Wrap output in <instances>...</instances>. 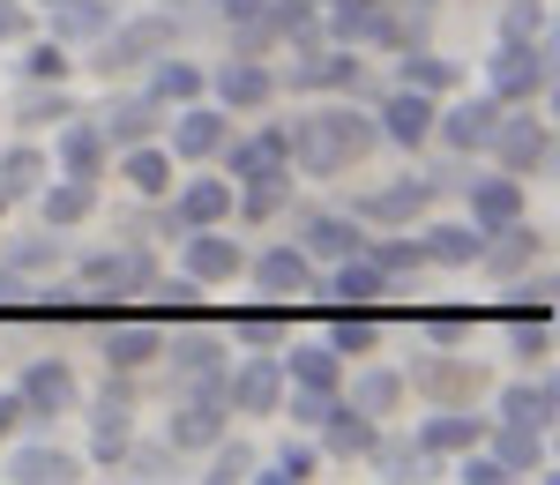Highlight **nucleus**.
I'll return each mask as SVG.
<instances>
[{
    "label": "nucleus",
    "instance_id": "61",
    "mask_svg": "<svg viewBox=\"0 0 560 485\" xmlns=\"http://www.w3.org/2000/svg\"><path fill=\"white\" fill-rule=\"evenodd\" d=\"M23 31V0H0V38H15Z\"/></svg>",
    "mask_w": 560,
    "mask_h": 485
},
{
    "label": "nucleus",
    "instance_id": "58",
    "mask_svg": "<svg viewBox=\"0 0 560 485\" xmlns=\"http://www.w3.org/2000/svg\"><path fill=\"white\" fill-rule=\"evenodd\" d=\"M464 329H471V314H456V307H448V314H433V336H441V344H456Z\"/></svg>",
    "mask_w": 560,
    "mask_h": 485
},
{
    "label": "nucleus",
    "instance_id": "54",
    "mask_svg": "<svg viewBox=\"0 0 560 485\" xmlns=\"http://www.w3.org/2000/svg\"><path fill=\"white\" fill-rule=\"evenodd\" d=\"M329 403H337V389H292V426H322Z\"/></svg>",
    "mask_w": 560,
    "mask_h": 485
},
{
    "label": "nucleus",
    "instance_id": "62",
    "mask_svg": "<svg viewBox=\"0 0 560 485\" xmlns=\"http://www.w3.org/2000/svg\"><path fill=\"white\" fill-rule=\"evenodd\" d=\"M0 210H8V194H0Z\"/></svg>",
    "mask_w": 560,
    "mask_h": 485
},
{
    "label": "nucleus",
    "instance_id": "49",
    "mask_svg": "<svg viewBox=\"0 0 560 485\" xmlns=\"http://www.w3.org/2000/svg\"><path fill=\"white\" fill-rule=\"evenodd\" d=\"M509 352L516 358H546L553 352V321H509Z\"/></svg>",
    "mask_w": 560,
    "mask_h": 485
},
{
    "label": "nucleus",
    "instance_id": "53",
    "mask_svg": "<svg viewBox=\"0 0 560 485\" xmlns=\"http://www.w3.org/2000/svg\"><path fill=\"white\" fill-rule=\"evenodd\" d=\"M366 456L382 463V478H419V471H411V463H419V448H404V441H374Z\"/></svg>",
    "mask_w": 560,
    "mask_h": 485
},
{
    "label": "nucleus",
    "instance_id": "14",
    "mask_svg": "<svg viewBox=\"0 0 560 485\" xmlns=\"http://www.w3.org/2000/svg\"><path fill=\"white\" fill-rule=\"evenodd\" d=\"M105 165H113V142L90 128V120H60V179H83V187H97L105 179Z\"/></svg>",
    "mask_w": 560,
    "mask_h": 485
},
{
    "label": "nucleus",
    "instance_id": "43",
    "mask_svg": "<svg viewBox=\"0 0 560 485\" xmlns=\"http://www.w3.org/2000/svg\"><path fill=\"white\" fill-rule=\"evenodd\" d=\"M255 478H261V485H300V478H314V448H277Z\"/></svg>",
    "mask_w": 560,
    "mask_h": 485
},
{
    "label": "nucleus",
    "instance_id": "30",
    "mask_svg": "<svg viewBox=\"0 0 560 485\" xmlns=\"http://www.w3.org/2000/svg\"><path fill=\"white\" fill-rule=\"evenodd\" d=\"M553 403H560L553 381H516V389L501 397V418H509V426H538V434H546V426H553Z\"/></svg>",
    "mask_w": 560,
    "mask_h": 485
},
{
    "label": "nucleus",
    "instance_id": "18",
    "mask_svg": "<svg viewBox=\"0 0 560 485\" xmlns=\"http://www.w3.org/2000/svg\"><path fill=\"white\" fill-rule=\"evenodd\" d=\"M255 284L269 292V299H314V262H306V247H269L255 262Z\"/></svg>",
    "mask_w": 560,
    "mask_h": 485
},
{
    "label": "nucleus",
    "instance_id": "2",
    "mask_svg": "<svg viewBox=\"0 0 560 485\" xmlns=\"http://www.w3.org/2000/svg\"><path fill=\"white\" fill-rule=\"evenodd\" d=\"M486 90L501 105H530L553 90V38H501L486 52Z\"/></svg>",
    "mask_w": 560,
    "mask_h": 485
},
{
    "label": "nucleus",
    "instance_id": "26",
    "mask_svg": "<svg viewBox=\"0 0 560 485\" xmlns=\"http://www.w3.org/2000/svg\"><path fill=\"white\" fill-rule=\"evenodd\" d=\"M306 262H345V255H359V247H366V232H359V224L351 217H306Z\"/></svg>",
    "mask_w": 560,
    "mask_h": 485
},
{
    "label": "nucleus",
    "instance_id": "19",
    "mask_svg": "<svg viewBox=\"0 0 560 485\" xmlns=\"http://www.w3.org/2000/svg\"><path fill=\"white\" fill-rule=\"evenodd\" d=\"M374 128H382L388 142H404V150H419V142L433 134V97L396 83V97H382V120H374Z\"/></svg>",
    "mask_w": 560,
    "mask_h": 485
},
{
    "label": "nucleus",
    "instance_id": "48",
    "mask_svg": "<svg viewBox=\"0 0 560 485\" xmlns=\"http://www.w3.org/2000/svg\"><path fill=\"white\" fill-rule=\"evenodd\" d=\"M284 194H292V173H284V179H255V187L240 194V210H247V217H277Z\"/></svg>",
    "mask_w": 560,
    "mask_h": 485
},
{
    "label": "nucleus",
    "instance_id": "1",
    "mask_svg": "<svg viewBox=\"0 0 560 485\" xmlns=\"http://www.w3.org/2000/svg\"><path fill=\"white\" fill-rule=\"evenodd\" d=\"M374 142H382L374 113H306V120H292V128H284L292 165H300V173H314V179L351 173V165H359Z\"/></svg>",
    "mask_w": 560,
    "mask_h": 485
},
{
    "label": "nucleus",
    "instance_id": "15",
    "mask_svg": "<svg viewBox=\"0 0 560 485\" xmlns=\"http://www.w3.org/2000/svg\"><path fill=\"white\" fill-rule=\"evenodd\" d=\"M240 269H247V255H240L232 232H217V224L187 232V276H195V284H232Z\"/></svg>",
    "mask_w": 560,
    "mask_h": 485
},
{
    "label": "nucleus",
    "instance_id": "55",
    "mask_svg": "<svg viewBox=\"0 0 560 485\" xmlns=\"http://www.w3.org/2000/svg\"><path fill=\"white\" fill-rule=\"evenodd\" d=\"M456 478H464V485H509V471H501V456H478V448H464Z\"/></svg>",
    "mask_w": 560,
    "mask_h": 485
},
{
    "label": "nucleus",
    "instance_id": "37",
    "mask_svg": "<svg viewBox=\"0 0 560 485\" xmlns=\"http://www.w3.org/2000/svg\"><path fill=\"white\" fill-rule=\"evenodd\" d=\"M396 403H404V374H388V366H374V374L351 381V411H366V418H382Z\"/></svg>",
    "mask_w": 560,
    "mask_h": 485
},
{
    "label": "nucleus",
    "instance_id": "56",
    "mask_svg": "<svg viewBox=\"0 0 560 485\" xmlns=\"http://www.w3.org/2000/svg\"><path fill=\"white\" fill-rule=\"evenodd\" d=\"M195 299H202V284H195V276H179V284L158 292V314H195Z\"/></svg>",
    "mask_w": 560,
    "mask_h": 485
},
{
    "label": "nucleus",
    "instance_id": "12",
    "mask_svg": "<svg viewBox=\"0 0 560 485\" xmlns=\"http://www.w3.org/2000/svg\"><path fill=\"white\" fill-rule=\"evenodd\" d=\"M269 97H277V75L261 68L255 52H232V60L217 68V105H224V113H261Z\"/></svg>",
    "mask_w": 560,
    "mask_h": 485
},
{
    "label": "nucleus",
    "instance_id": "45",
    "mask_svg": "<svg viewBox=\"0 0 560 485\" xmlns=\"http://www.w3.org/2000/svg\"><path fill=\"white\" fill-rule=\"evenodd\" d=\"M23 75H31V83H60V75H68V45L60 38L31 45V52H23Z\"/></svg>",
    "mask_w": 560,
    "mask_h": 485
},
{
    "label": "nucleus",
    "instance_id": "51",
    "mask_svg": "<svg viewBox=\"0 0 560 485\" xmlns=\"http://www.w3.org/2000/svg\"><path fill=\"white\" fill-rule=\"evenodd\" d=\"M501 38H546V0H516L501 15Z\"/></svg>",
    "mask_w": 560,
    "mask_h": 485
},
{
    "label": "nucleus",
    "instance_id": "60",
    "mask_svg": "<svg viewBox=\"0 0 560 485\" xmlns=\"http://www.w3.org/2000/svg\"><path fill=\"white\" fill-rule=\"evenodd\" d=\"M15 426H23V397H0V441H8Z\"/></svg>",
    "mask_w": 560,
    "mask_h": 485
},
{
    "label": "nucleus",
    "instance_id": "40",
    "mask_svg": "<svg viewBox=\"0 0 560 485\" xmlns=\"http://www.w3.org/2000/svg\"><path fill=\"white\" fill-rule=\"evenodd\" d=\"M68 113H83V105H75V97H68V90L52 83V90H31V97H23V105H15V120H23V128H60V120H68Z\"/></svg>",
    "mask_w": 560,
    "mask_h": 485
},
{
    "label": "nucleus",
    "instance_id": "23",
    "mask_svg": "<svg viewBox=\"0 0 560 485\" xmlns=\"http://www.w3.org/2000/svg\"><path fill=\"white\" fill-rule=\"evenodd\" d=\"M478 247H486V232L478 224H427V239H419V255L441 269H471Z\"/></svg>",
    "mask_w": 560,
    "mask_h": 485
},
{
    "label": "nucleus",
    "instance_id": "39",
    "mask_svg": "<svg viewBox=\"0 0 560 485\" xmlns=\"http://www.w3.org/2000/svg\"><path fill=\"white\" fill-rule=\"evenodd\" d=\"M374 336H382V321H374L366 307H345V314H337V329H329V352L359 358V352H374Z\"/></svg>",
    "mask_w": 560,
    "mask_h": 485
},
{
    "label": "nucleus",
    "instance_id": "46",
    "mask_svg": "<svg viewBox=\"0 0 560 485\" xmlns=\"http://www.w3.org/2000/svg\"><path fill=\"white\" fill-rule=\"evenodd\" d=\"M314 83H329V90H359V83H366V68H359V52H322V60H314Z\"/></svg>",
    "mask_w": 560,
    "mask_h": 485
},
{
    "label": "nucleus",
    "instance_id": "31",
    "mask_svg": "<svg viewBox=\"0 0 560 485\" xmlns=\"http://www.w3.org/2000/svg\"><path fill=\"white\" fill-rule=\"evenodd\" d=\"M277 366H284V389H337V374H345V358L329 344H306V352L277 358Z\"/></svg>",
    "mask_w": 560,
    "mask_h": 485
},
{
    "label": "nucleus",
    "instance_id": "52",
    "mask_svg": "<svg viewBox=\"0 0 560 485\" xmlns=\"http://www.w3.org/2000/svg\"><path fill=\"white\" fill-rule=\"evenodd\" d=\"M366 255H374L388 276H411V269L427 262V255H419V239H388V247H366Z\"/></svg>",
    "mask_w": 560,
    "mask_h": 485
},
{
    "label": "nucleus",
    "instance_id": "59",
    "mask_svg": "<svg viewBox=\"0 0 560 485\" xmlns=\"http://www.w3.org/2000/svg\"><path fill=\"white\" fill-rule=\"evenodd\" d=\"M23 307V269H0V314Z\"/></svg>",
    "mask_w": 560,
    "mask_h": 485
},
{
    "label": "nucleus",
    "instance_id": "5",
    "mask_svg": "<svg viewBox=\"0 0 560 485\" xmlns=\"http://www.w3.org/2000/svg\"><path fill=\"white\" fill-rule=\"evenodd\" d=\"M493 150H501V173H546L553 165V128L546 120H530V113H501V128H493Z\"/></svg>",
    "mask_w": 560,
    "mask_h": 485
},
{
    "label": "nucleus",
    "instance_id": "38",
    "mask_svg": "<svg viewBox=\"0 0 560 485\" xmlns=\"http://www.w3.org/2000/svg\"><path fill=\"white\" fill-rule=\"evenodd\" d=\"M322 426H329V448H337V456H366V448H374V418L351 411V403H329Z\"/></svg>",
    "mask_w": 560,
    "mask_h": 485
},
{
    "label": "nucleus",
    "instance_id": "10",
    "mask_svg": "<svg viewBox=\"0 0 560 485\" xmlns=\"http://www.w3.org/2000/svg\"><path fill=\"white\" fill-rule=\"evenodd\" d=\"M388 284H396V276H388V269L359 247V255H345V262H337V276H329V284H314V292H322V299H337V307H382Z\"/></svg>",
    "mask_w": 560,
    "mask_h": 485
},
{
    "label": "nucleus",
    "instance_id": "8",
    "mask_svg": "<svg viewBox=\"0 0 560 485\" xmlns=\"http://www.w3.org/2000/svg\"><path fill=\"white\" fill-rule=\"evenodd\" d=\"M15 397H23V418H60V411H75V366H68V358H31Z\"/></svg>",
    "mask_w": 560,
    "mask_h": 485
},
{
    "label": "nucleus",
    "instance_id": "6",
    "mask_svg": "<svg viewBox=\"0 0 560 485\" xmlns=\"http://www.w3.org/2000/svg\"><path fill=\"white\" fill-rule=\"evenodd\" d=\"M501 97L486 90V97H471V105H448V113H433V128H441V142L456 150V157H478V150H493V128H501Z\"/></svg>",
    "mask_w": 560,
    "mask_h": 485
},
{
    "label": "nucleus",
    "instance_id": "28",
    "mask_svg": "<svg viewBox=\"0 0 560 485\" xmlns=\"http://www.w3.org/2000/svg\"><path fill=\"white\" fill-rule=\"evenodd\" d=\"M8 478L15 485H68L75 478V456H68V448H15V456H8Z\"/></svg>",
    "mask_w": 560,
    "mask_h": 485
},
{
    "label": "nucleus",
    "instance_id": "34",
    "mask_svg": "<svg viewBox=\"0 0 560 485\" xmlns=\"http://www.w3.org/2000/svg\"><path fill=\"white\" fill-rule=\"evenodd\" d=\"M38 210H45V232H75V224L90 217V187H83V179L38 187Z\"/></svg>",
    "mask_w": 560,
    "mask_h": 485
},
{
    "label": "nucleus",
    "instance_id": "50",
    "mask_svg": "<svg viewBox=\"0 0 560 485\" xmlns=\"http://www.w3.org/2000/svg\"><path fill=\"white\" fill-rule=\"evenodd\" d=\"M60 262V232H52V239H15V247H8V269H23V276H31V269H52Z\"/></svg>",
    "mask_w": 560,
    "mask_h": 485
},
{
    "label": "nucleus",
    "instance_id": "41",
    "mask_svg": "<svg viewBox=\"0 0 560 485\" xmlns=\"http://www.w3.org/2000/svg\"><path fill=\"white\" fill-rule=\"evenodd\" d=\"M538 463H546V434H538V426H509V434H501V471L523 478V471H538Z\"/></svg>",
    "mask_w": 560,
    "mask_h": 485
},
{
    "label": "nucleus",
    "instance_id": "35",
    "mask_svg": "<svg viewBox=\"0 0 560 485\" xmlns=\"http://www.w3.org/2000/svg\"><path fill=\"white\" fill-rule=\"evenodd\" d=\"M165 352H173V374H179V381H195V374H217V366H224V336L195 329V336H173Z\"/></svg>",
    "mask_w": 560,
    "mask_h": 485
},
{
    "label": "nucleus",
    "instance_id": "11",
    "mask_svg": "<svg viewBox=\"0 0 560 485\" xmlns=\"http://www.w3.org/2000/svg\"><path fill=\"white\" fill-rule=\"evenodd\" d=\"M232 217V179H187V187H179V202L173 210H165V232H179V239H187V232H202V224H224Z\"/></svg>",
    "mask_w": 560,
    "mask_h": 485
},
{
    "label": "nucleus",
    "instance_id": "22",
    "mask_svg": "<svg viewBox=\"0 0 560 485\" xmlns=\"http://www.w3.org/2000/svg\"><path fill=\"white\" fill-rule=\"evenodd\" d=\"M83 284L90 292H150V284H158V276H150V255H90L83 262Z\"/></svg>",
    "mask_w": 560,
    "mask_h": 485
},
{
    "label": "nucleus",
    "instance_id": "21",
    "mask_svg": "<svg viewBox=\"0 0 560 485\" xmlns=\"http://www.w3.org/2000/svg\"><path fill=\"white\" fill-rule=\"evenodd\" d=\"M433 194H441V179H396V187H382V194H366V202H359V217L411 224V217H427Z\"/></svg>",
    "mask_w": 560,
    "mask_h": 485
},
{
    "label": "nucleus",
    "instance_id": "24",
    "mask_svg": "<svg viewBox=\"0 0 560 485\" xmlns=\"http://www.w3.org/2000/svg\"><path fill=\"white\" fill-rule=\"evenodd\" d=\"M113 31V8L105 0H52V38L60 45H90Z\"/></svg>",
    "mask_w": 560,
    "mask_h": 485
},
{
    "label": "nucleus",
    "instance_id": "27",
    "mask_svg": "<svg viewBox=\"0 0 560 485\" xmlns=\"http://www.w3.org/2000/svg\"><path fill=\"white\" fill-rule=\"evenodd\" d=\"M478 262H493L501 276H516V269H530L538 262V232L530 224H501V232H486V247H478Z\"/></svg>",
    "mask_w": 560,
    "mask_h": 485
},
{
    "label": "nucleus",
    "instance_id": "47",
    "mask_svg": "<svg viewBox=\"0 0 560 485\" xmlns=\"http://www.w3.org/2000/svg\"><path fill=\"white\" fill-rule=\"evenodd\" d=\"M120 463H128V478H173V441H150V448L128 441V456H120Z\"/></svg>",
    "mask_w": 560,
    "mask_h": 485
},
{
    "label": "nucleus",
    "instance_id": "25",
    "mask_svg": "<svg viewBox=\"0 0 560 485\" xmlns=\"http://www.w3.org/2000/svg\"><path fill=\"white\" fill-rule=\"evenodd\" d=\"M120 173H128L135 194H173V150H158V142H128V150H120Z\"/></svg>",
    "mask_w": 560,
    "mask_h": 485
},
{
    "label": "nucleus",
    "instance_id": "42",
    "mask_svg": "<svg viewBox=\"0 0 560 485\" xmlns=\"http://www.w3.org/2000/svg\"><path fill=\"white\" fill-rule=\"evenodd\" d=\"M202 456H210V471H202L210 485H240V478H255V448H247V441H217V448H202Z\"/></svg>",
    "mask_w": 560,
    "mask_h": 485
},
{
    "label": "nucleus",
    "instance_id": "16",
    "mask_svg": "<svg viewBox=\"0 0 560 485\" xmlns=\"http://www.w3.org/2000/svg\"><path fill=\"white\" fill-rule=\"evenodd\" d=\"M179 120H173V157H217V142L232 134V113L224 105H173Z\"/></svg>",
    "mask_w": 560,
    "mask_h": 485
},
{
    "label": "nucleus",
    "instance_id": "13",
    "mask_svg": "<svg viewBox=\"0 0 560 485\" xmlns=\"http://www.w3.org/2000/svg\"><path fill=\"white\" fill-rule=\"evenodd\" d=\"M464 194H471V224L478 232H501V224L523 217V179L516 173H471Z\"/></svg>",
    "mask_w": 560,
    "mask_h": 485
},
{
    "label": "nucleus",
    "instance_id": "3",
    "mask_svg": "<svg viewBox=\"0 0 560 485\" xmlns=\"http://www.w3.org/2000/svg\"><path fill=\"white\" fill-rule=\"evenodd\" d=\"M173 38H179V15H135V23H113V31L97 38V52H90V68H97V75L142 68V60H158Z\"/></svg>",
    "mask_w": 560,
    "mask_h": 485
},
{
    "label": "nucleus",
    "instance_id": "20",
    "mask_svg": "<svg viewBox=\"0 0 560 485\" xmlns=\"http://www.w3.org/2000/svg\"><path fill=\"white\" fill-rule=\"evenodd\" d=\"M478 434H486V426H478L471 411H427L419 434H411V448H419V456H464V448H478Z\"/></svg>",
    "mask_w": 560,
    "mask_h": 485
},
{
    "label": "nucleus",
    "instance_id": "7",
    "mask_svg": "<svg viewBox=\"0 0 560 485\" xmlns=\"http://www.w3.org/2000/svg\"><path fill=\"white\" fill-rule=\"evenodd\" d=\"M224 403H232V411H277V403H284V366L269 352L240 358V366L224 358Z\"/></svg>",
    "mask_w": 560,
    "mask_h": 485
},
{
    "label": "nucleus",
    "instance_id": "44",
    "mask_svg": "<svg viewBox=\"0 0 560 485\" xmlns=\"http://www.w3.org/2000/svg\"><path fill=\"white\" fill-rule=\"evenodd\" d=\"M232 329H240L247 344H277V336H284V299H277V307H247V314H232Z\"/></svg>",
    "mask_w": 560,
    "mask_h": 485
},
{
    "label": "nucleus",
    "instance_id": "9",
    "mask_svg": "<svg viewBox=\"0 0 560 485\" xmlns=\"http://www.w3.org/2000/svg\"><path fill=\"white\" fill-rule=\"evenodd\" d=\"M128 381H105V397L90 403V456H97V463H105V471H120V456H128Z\"/></svg>",
    "mask_w": 560,
    "mask_h": 485
},
{
    "label": "nucleus",
    "instance_id": "4",
    "mask_svg": "<svg viewBox=\"0 0 560 485\" xmlns=\"http://www.w3.org/2000/svg\"><path fill=\"white\" fill-rule=\"evenodd\" d=\"M224 150V173H232V187H255V179H284L292 173V150H284V128H261L247 134V142H217Z\"/></svg>",
    "mask_w": 560,
    "mask_h": 485
},
{
    "label": "nucleus",
    "instance_id": "63",
    "mask_svg": "<svg viewBox=\"0 0 560 485\" xmlns=\"http://www.w3.org/2000/svg\"><path fill=\"white\" fill-rule=\"evenodd\" d=\"M45 8H52V0H45Z\"/></svg>",
    "mask_w": 560,
    "mask_h": 485
},
{
    "label": "nucleus",
    "instance_id": "57",
    "mask_svg": "<svg viewBox=\"0 0 560 485\" xmlns=\"http://www.w3.org/2000/svg\"><path fill=\"white\" fill-rule=\"evenodd\" d=\"M210 8L232 23V31H240V23H261V8H269V0H210Z\"/></svg>",
    "mask_w": 560,
    "mask_h": 485
},
{
    "label": "nucleus",
    "instance_id": "32",
    "mask_svg": "<svg viewBox=\"0 0 560 485\" xmlns=\"http://www.w3.org/2000/svg\"><path fill=\"white\" fill-rule=\"evenodd\" d=\"M396 83L441 97V90H456V68H448L441 52H419V45H404V52H396Z\"/></svg>",
    "mask_w": 560,
    "mask_h": 485
},
{
    "label": "nucleus",
    "instance_id": "36",
    "mask_svg": "<svg viewBox=\"0 0 560 485\" xmlns=\"http://www.w3.org/2000/svg\"><path fill=\"white\" fill-rule=\"evenodd\" d=\"M45 173H52V157H38L31 142H15V150L0 157V194H38Z\"/></svg>",
    "mask_w": 560,
    "mask_h": 485
},
{
    "label": "nucleus",
    "instance_id": "29",
    "mask_svg": "<svg viewBox=\"0 0 560 485\" xmlns=\"http://www.w3.org/2000/svg\"><path fill=\"white\" fill-rule=\"evenodd\" d=\"M142 97H150L158 113H165V105H187V97H202V68H195V60H173V52H165V60L150 68V90H142Z\"/></svg>",
    "mask_w": 560,
    "mask_h": 485
},
{
    "label": "nucleus",
    "instance_id": "33",
    "mask_svg": "<svg viewBox=\"0 0 560 485\" xmlns=\"http://www.w3.org/2000/svg\"><path fill=\"white\" fill-rule=\"evenodd\" d=\"M150 128H158V105H150V97H120V105L97 120V134H105L113 150H128V142H150Z\"/></svg>",
    "mask_w": 560,
    "mask_h": 485
},
{
    "label": "nucleus",
    "instance_id": "17",
    "mask_svg": "<svg viewBox=\"0 0 560 485\" xmlns=\"http://www.w3.org/2000/svg\"><path fill=\"white\" fill-rule=\"evenodd\" d=\"M97 352H105V366H113V374H135V366H150V358L165 352V329H158V321H120V314H113Z\"/></svg>",
    "mask_w": 560,
    "mask_h": 485
}]
</instances>
